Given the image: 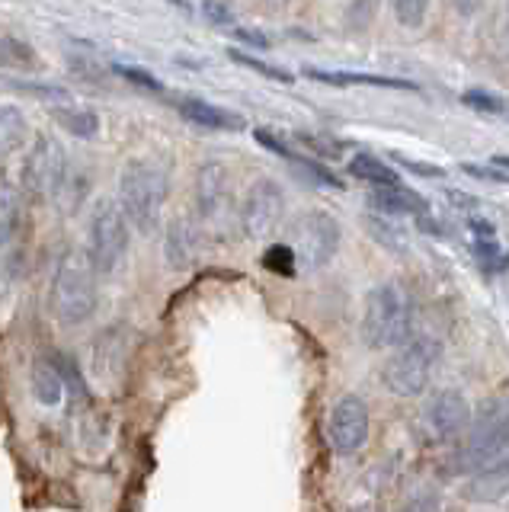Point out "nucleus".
<instances>
[{"label": "nucleus", "mask_w": 509, "mask_h": 512, "mask_svg": "<svg viewBox=\"0 0 509 512\" xmlns=\"http://www.w3.org/2000/svg\"><path fill=\"white\" fill-rule=\"evenodd\" d=\"M97 266L87 250H65L52 276V314L61 327H81L97 311Z\"/></svg>", "instance_id": "obj_1"}, {"label": "nucleus", "mask_w": 509, "mask_h": 512, "mask_svg": "<svg viewBox=\"0 0 509 512\" xmlns=\"http://www.w3.org/2000/svg\"><path fill=\"white\" fill-rule=\"evenodd\" d=\"M167 192V173L154 160H129L119 173V205L129 215L132 228L145 237L161 231Z\"/></svg>", "instance_id": "obj_2"}, {"label": "nucleus", "mask_w": 509, "mask_h": 512, "mask_svg": "<svg viewBox=\"0 0 509 512\" xmlns=\"http://www.w3.org/2000/svg\"><path fill=\"white\" fill-rule=\"evenodd\" d=\"M413 324L410 298L397 282H381L365 295L362 340L369 349H397L407 343Z\"/></svg>", "instance_id": "obj_3"}, {"label": "nucleus", "mask_w": 509, "mask_h": 512, "mask_svg": "<svg viewBox=\"0 0 509 512\" xmlns=\"http://www.w3.org/2000/svg\"><path fill=\"white\" fill-rule=\"evenodd\" d=\"M503 452H509V397H493L474 413L468 439L455 461L461 471H477Z\"/></svg>", "instance_id": "obj_4"}, {"label": "nucleus", "mask_w": 509, "mask_h": 512, "mask_svg": "<svg viewBox=\"0 0 509 512\" xmlns=\"http://www.w3.org/2000/svg\"><path fill=\"white\" fill-rule=\"evenodd\" d=\"M442 346L433 336H413L404 346L394 349V356L385 362V384L397 397H420L429 388L433 368L439 362Z\"/></svg>", "instance_id": "obj_5"}, {"label": "nucleus", "mask_w": 509, "mask_h": 512, "mask_svg": "<svg viewBox=\"0 0 509 512\" xmlns=\"http://www.w3.org/2000/svg\"><path fill=\"white\" fill-rule=\"evenodd\" d=\"M129 215L125 208L103 199L90 215V228H87V253L93 266H97L100 276H109L116 272L119 263L129 253Z\"/></svg>", "instance_id": "obj_6"}, {"label": "nucleus", "mask_w": 509, "mask_h": 512, "mask_svg": "<svg viewBox=\"0 0 509 512\" xmlns=\"http://www.w3.org/2000/svg\"><path fill=\"white\" fill-rule=\"evenodd\" d=\"M292 247L298 256V269L305 272H321L324 266H330V260L340 250L343 240V228L340 221L327 215V212H305L292 221Z\"/></svg>", "instance_id": "obj_7"}, {"label": "nucleus", "mask_w": 509, "mask_h": 512, "mask_svg": "<svg viewBox=\"0 0 509 512\" xmlns=\"http://www.w3.org/2000/svg\"><path fill=\"white\" fill-rule=\"evenodd\" d=\"M65 173H68V157L61 141L49 132H39L33 148L23 157V170H20L23 189L33 199H52L61 180H65Z\"/></svg>", "instance_id": "obj_8"}, {"label": "nucleus", "mask_w": 509, "mask_h": 512, "mask_svg": "<svg viewBox=\"0 0 509 512\" xmlns=\"http://www.w3.org/2000/svg\"><path fill=\"white\" fill-rule=\"evenodd\" d=\"M241 231L250 240H263L276 234L285 218V192L276 180H257L241 202Z\"/></svg>", "instance_id": "obj_9"}, {"label": "nucleus", "mask_w": 509, "mask_h": 512, "mask_svg": "<svg viewBox=\"0 0 509 512\" xmlns=\"http://www.w3.org/2000/svg\"><path fill=\"white\" fill-rule=\"evenodd\" d=\"M369 442V407L359 394H343L330 410V445L337 455H356Z\"/></svg>", "instance_id": "obj_10"}, {"label": "nucleus", "mask_w": 509, "mask_h": 512, "mask_svg": "<svg viewBox=\"0 0 509 512\" xmlns=\"http://www.w3.org/2000/svg\"><path fill=\"white\" fill-rule=\"evenodd\" d=\"M423 416H426L429 432H433L439 442H455V439H461L471 429V420H474L468 397L452 391V388L436 391L433 400L426 404Z\"/></svg>", "instance_id": "obj_11"}, {"label": "nucleus", "mask_w": 509, "mask_h": 512, "mask_svg": "<svg viewBox=\"0 0 509 512\" xmlns=\"http://www.w3.org/2000/svg\"><path fill=\"white\" fill-rule=\"evenodd\" d=\"M196 205L202 221L218 224L231 208V176L225 164H205L196 176Z\"/></svg>", "instance_id": "obj_12"}, {"label": "nucleus", "mask_w": 509, "mask_h": 512, "mask_svg": "<svg viewBox=\"0 0 509 512\" xmlns=\"http://www.w3.org/2000/svg\"><path fill=\"white\" fill-rule=\"evenodd\" d=\"M465 493L474 503H500L503 496H509V452H503L493 461L481 464L477 471H471Z\"/></svg>", "instance_id": "obj_13"}, {"label": "nucleus", "mask_w": 509, "mask_h": 512, "mask_svg": "<svg viewBox=\"0 0 509 512\" xmlns=\"http://www.w3.org/2000/svg\"><path fill=\"white\" fill-rule=\"evenodd\" d=\"M365 202H369V208H375V212H381V215H394V218H407V215L420 218V215H426V208H429L420 192H413V189H407V186H401V183L375 186Z\"/></svg>", "instance_id": "obj_14"}, {"label": "nucleus", "mask_w": 509, "mask_h": 512, "mask_svg": "<svg viewBox=\"0 0 509 512\" xmlns=\"http://www.w3.org/2000/svg\"><path fill=\"white\" fill-rule=\"evenodd\" d=\"M308 80L327 87H381V90H420L413 80L404 77H385V74H362V71H321V68H305Z\"/></svg>", "instance_id": "obj_15"}, {"label": "nucleus", "mask_w": 509, "mask_h": 512, "mask_svg": "<svg viewBox=\"0 0 509 512\" xmlns=\"http://www.w3.org/2000/svg\"><path fill=\"white\" fill-rule=\"evenodd\" d=\"M180 116L186 122L205 128V132H237V128H244L241 116H234V112L221 109L215 103H205V100H183Z\"/></svg>", "instance_id": "obj_16"}, {"label": "nucleus", "mask_w": 509, "mask_h": 512, "mask_svg": "<svg viewBox=\"0 0 509 512\" xmlns=\"http://www.w3.org/2000/svg\"><path fill=\"white\" fill-rule=\"evenodd\" d=\"M196 244L199 234L186 218H177L167 224V237H164V256L170 269H186L196 260Z\"/></svg>", "instance_id": "obj_17"}, {"label": "nucleus", "mask_w": 509, "mask_h": 512, "mask_svg": "<svg viewBox=\"0 0 509 512\" xmlns=\"http://www.w3.org/2000/svg\"><path fill=\"white\" fill-rule=\"evenodd\" d=\"M29 384H33V394H36V400L42 407H55L61 400V394H65V378H61V368H58V362H49V359H36Z\"/></svg>", "instance_id": "obj_18"}, {"label": "nucleus", "mask_w": 509, "mask_h": 512, "mask_svg": "<svg viewBox=\"0 0 509 512\" xmlns=\"http://www.w3.org/2000/svg\"><path fill=\"white\" fill-rule=\"evenodd\" d=\"M349 176H356L359 183H369V186H391V183H401L394 167H388L381 157L372 154H356L349 160Z\"/></svg>", "instance_id": "obj_19"}, {"label": "nucleus", "mask_w": 509, "mask_h": 512, "mask_svg": "<svg viewBox=\"0 0 509 512\" xmlns=\"http://www.w3.org/2000/svg\"><path fill=\"white\" fill-rule=\"evenodd\" d=\"M52 116H55V122L61 128H65V132H71L74 138H81V141H90V138L100 135V116L93 109H74V106L61 109V106H55Z\"/></svg>", "instance_id": "obj_20"}, {"label": "nucleus", "mask_w": 509, "mask_h": 512, "mask_svg": "<svg viewBox=\"0 0 509 512\" xmlns=\"http://www.w3.org/2000/svg\"><path fill=\"white\" fill-rule=\"evenodd\" d=\"M26 135H29L26 116L13 103H4V109H0V151H4V157L23 148Z\"/></svg>", "instance_id": "obj_21"}, {"label": "nucleus", "mask_w": 509, "mask_h": 512, "mask_svg": "<svg viewBox=\"0 0 509 512\" xmlns=\"http://www.w3.org/2000/svg\"><path fill=\"white\" fill-rule=\"evenodd\" d=\"M87 192H90L87 176H84L81 170H71V167H68L65 180H61V186H58V192H55L52 199H55V205H58V212H61V215H74L77 208L84 205Z\"/></svg>", "instance_id": "obj_22"}, {"label": "nucleus", "mask_w": 509, "mask_h": 512, "mask_svg": "<svg viewBox=\"0 0 509 512\" xmlns=\"http://www.w3.org/2000/svg\"><path fill=\"white\" fill-rule=\"evenodd\" d=\"M20 218H23V192L10 180H4V189H0V237H4V247H10Z\"/></svg>", "instance_id": "obj_23"}, {"label": "nucleus", "mask_w": 509, "mask_h": 512, "mask_svg": "<svg viewBox=\"0 0 509 512\" xmlns=\"http://www.w3.org/2000/svg\"><path fill=\"white\" fill-rule=\"evenodd\" d=\"M55 362H58V368H61V378H65V388L71 391V407H74V404H90L87 381H84V375H81V368H77V362L68 359V356H58Z\"/></svg>", "instance_id": "obj_24"}, {"label": "nucleus", "mask_w": 509, "mask_h": 512, "mask_svg": "<svg viewBox=\"0 0 509 512\" xmlns=\"http://www.w3.org/2000/svg\"><path fill=\"white\" fill-rule=\"evenodd\" d=\"M263 266H266L269 272H279V276H295V272H298L295 247H292V244H273V247H266V253H263Z\"/></svg>", "instance_id": "obj_25"}, {"label": "nucleus", "mask_w": 509, "mask_h": 512, "mask_svg": "<svg viewBox=\"0 0 509 512\" xmlns=\"http://www.w3.org/2000/svg\"><path fill=\"white\" fill-rule=\"evenodd\" d=\"M228 58L237 61V64H244V68H250V71L269 77V80H279V84H295V77L289 71H282V68H276V64H266L260 58H253V55L241 52V48H228Z\"/></svg>", "instance_id": "obj_26"}, {"label": "nucleus", "mask_w": 509, "mask_h": 512, "mask_svg": "<svg viewBox=\"0 0 509 512\" xmlns=\"http://www.w3.org/2000/svg\"><path fill=\"white\" fill-rule=\"evenodd\" d=\"M4 64L7 68H29L33 71V68H39V58L26 42L13 39L10 32H4Z\"/></svg>", "instance_id": "obj_27"}, {"label": "nucleus", "mask_w": 509, "mask_h": 512, "mask_svg": "<svg viewBox=\"0 0 509 512\" xmlns=\"http://www.w3.org/2000/svg\"><path fill=\"white\" fill-rule=\"evenodd\" d=\"M397 23L404 29H420L426 23V13H429V0H391Z\"/></svg>", "instance_id": "obj_28"}, {"label": "nucleus", "mask_w": 509, "mask_h": 512, "mask_svg": "<svg viewBox=\"0 0 509 512\" xmlns=\"http://www.w3.org/2000/svg\"><path fill=\"white\" fill-rule=\"evenodd\" d=\"M375 13H378V0H349L343 20L349 29H365L375 20Z\"/></svg>", "instance_id": "obj_29"}, {"label": "nucleus", "mask_w": 509, "mask_h": 512, "mask_svg": "<svg viewBox=\"0 0 509 512\" xmlns=\"http://www.w3.org/2000/svg\"><path fill=\"white\" fill-rule=\"evenodd\" d=\"M292 164L305 173V176H311L314 183H321V186H330V189H343V183L337 180V176H333L324 164H317V160H311V157H295Z\"/></svg>", "instance_id": "obj_30"}, {"label": "nucleus", "mask_w": 509, "mask_h": 512, "mask_svg": "<svg viewBox=\"0 0 509 512\" xmlns=\"http://www.w3.org/2000/svg\"><path fill=\"white\" fill-rule=\"evenodd\" d=\"M461 103H465L468 109H477V112H503V100L493 93H484V90H465L461 93Z\"/></svg>", "instance_id": "obj_31"}, {"label": "nucleus", "mask_w": 509, "mask_h": 512, "mask_svg": "<svg viewBox=\"0 0 509 512\" xmlns=\"http://www.w3.org/2000/svg\"><path fill=\"white\" fill-rule=\"evenodd\" d=\"M202 16L215 26H234L231 0H202Z\"/></svg>", "instance_id": "obj_32"}, {"label": "nucleus", "mask_w": 509, "mask_h": 512, "mask_svg": "<svg viewBox=\"0 0 509 512\" xmlns=\"http://www.w3.org/2000/svg\"><path fill=\"white\" fill-rule=\"evenodd\" d=\"M113 71L122 80H129V84L141 87V90H161V80H157L154 74H148V71H141V68H132V64H113Z\"/></svg>", "instance_id": "obj_33"}, {"label": "nucleus", "mask_w": 509, "mask_h": 512, "mask_svg": "<svg viewBox=\"0 0 509 512\" xmlns=\"http://www.w3.org/2000/svg\"><path fill=\"white\" fill-rule=\"evenodd\" d=\"M253 138H257L260 144H263V148L266 151H273V154H279V157H285V160H289V164H292V160L298 157L292 148H289V144H285L279 135H273V132H269V128H253Z\"/></svg>", "instance_id": "obj_34"}, {"label": "nucleus", "mask_w": 509, "mask_h": 512, "mask_svg": "<svg viewBox=\"0 0 509 512\" xmlns=\"http://www.w3.org/2000/svg\"><path fill=\"white\" fill-rule=\"evenodd\" d=\"M465 173H471L474 180H490V183H509V170L490 164V167H477V164H465Z\"/></svg>", "instance_id": "obj_35"}, {"label": "nucleus", "mask_w": 509, "mask_h": 512, "mask_svg": "<svg viewBox=\"0 0 509 512\" xmlns=\"http://www.w3.org/2000/svg\"><path fill=\"white\" fill-rule=\"evenodd\" d=\"M234 36L241 39V42H247V45L269 48V39L263 36V32H257V29H241V26H237V29H234Z\"/></svg>", "instance_id": "obj_36"}, {"label": "nucleus", "mask_w": 509, "mask_h": 512, "mask_svg": "<svg viewBox=\"0 0 509 512\" xmlns=\"http://www.w3.org/2000/svg\"><path fill=\"white\" fill-rule=\"evenodd\" d=\"M369 231H375V234H372L375 240H385V244H391V247H394V234H397V231H394V228H388L385 221L378 224V221H372V218H369Z\"/></svg>", "instance_id": "obj_37"}, {"label": "nucleus", "mask_w": 509, "mask_h": 512, "mask_svg": "<svg viewBox=\"0 0 509 512\" xmlns=\"http://www.w3.org/2000/svg\"><path fill=\"white\" fill-rule=\"evenodd\" d=\"M468 228L474 231V237H497V228H493V224L484 221V218H471Z\"/></svg>", "instance_id": "obj_38"}, {"label": "nucleus", "mask_w": 509, "mask_h": 512, "mask_svg": "<svg viewBox=\"0 0 509 512\" xmlns=\"http://www.w3.org/2000/svg\"><path fill=\"white\" fill-rule=\"evenodd\" d=\"M397 160H401V164H407L410 170H417V173H426V176H442V170H439V167H423V164H410L407 157H397Z\"/></svg>", "instance_id": "obj_39"}, {"label": "nucleus", "mask_w": 509, "mask_h": 512, "mask_svg": "<svg viewBox=\"0 0 509 512\" xmlns=\"http://www.w3.org/2000/svg\"><path fill=\"white\" fill-rule=\"evenodd\" d=\"M477 7V0H455V10H461V13H471Z\"/></svg>", "instance_id": "obj_40"}, {"label": "nucleus", "mask_w": 509, "mask_h": 512, "mask_svg": "<svg viewBox=\"0 0 509 512\" xmlns=\"http://www.w3.org/2000/svg\"><path fill=\"white\" fill-rule=\"evenodd\" d=\"M490 164H497V167L509 170V157H506V154H493V157H490Z\"/></svg>", "instance_id": "obj_41"}, {"label": "nucleus", "mask_w": 509, "mask_h": 512, "mask_svg": "<svg viewBox=\"0 0 509 512\" xmlns=\"http://www.w3.org/2000/svg\"><path fill=\"white\" fill-rule=\"evenodd\" d=\"M506 26H509V7H506Z\"/></svg>", "instance_id": "obj_42"}, {"label": "nucleus", "mask_w": 509, "mask_h": 512, "mask_svg": "<svg viewBox=\"0 0 509 512\" xmlns=\"http://www.w3.org/2000/svg\"><path fill=\"white\" fill-rule=\"evenodd\" d=\"M273 4H285V0H273Z\"/></svg>", "instance_id": "obj_43"}]
</instances>
